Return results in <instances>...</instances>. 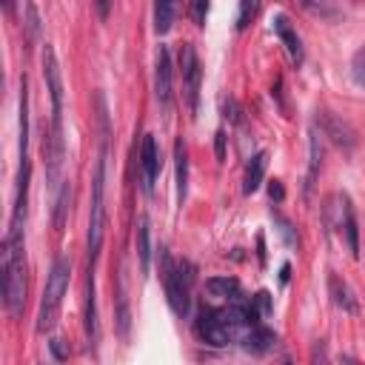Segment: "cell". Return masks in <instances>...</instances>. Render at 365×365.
Wrapping results in <instances>:
<instances>
[{
  "instance_id": "1",
  "label": "cell",
  "mask_w": 365,
  "mask_h": 365,
  "mask_svg": "<svg viewBox=\"0 0 365 365\" xmlns=\"http://www.w3.org/2000/svg\"><path fill=\"white\" fill-rule=\"evenodd\" d=\"M3 305L11 317L26 305V265H23V228H9L3 240Z\"/></svg>"
},
{
  "instance_id": "2",
  "label": "cell",
  "mask_w": 365,
  "mask_h": 365,
  "mask_svg": "<svg viewBox=\"0 0 365 365\" xmlns=\"http://www.w3.org/2000/svg\"><path fill=\"white\" fill-rule=\"evenodd\" d=\"M68 279H71V262L68 257H57L51 262V271H48V279H46V291H43V299H40V314H37V331H48L60 314V302H63V294L68 288Z\"/></svg>"
},
{
  "instance_id": "3",
  "label": "cell",
  "mask_w": 365,
  "mask_h": 365,
  "mask_svg": "<svg viewBox=\"0 0 365 365\" xmlns=\"http://www.w3.org/2000/svg\"><path fill=\"white\" fill-rule=\"evenodd\" d=\"M106 148L97 157L94 180H91V214H88V259L94 262L103 248L106 234Z\"/></svg>"
},
{
  "instance_id": "4",
  "label": "cell",
  "mask_w": 365,
  "mask_h": 365,
  "mask_svg": "<svg viewBox=\"0 0 365 365\" xmlns=\"http://www.w3.org/2000/svg\"><path fill=\"white\" fill-rule=\"evenodd\" d=\"M191 265L188 262H180L174 265L168 257H165V297H168V305L177 317H185L188 314V288H191Z\"/></svg>"
},
{
  "instance_id": "5",
  "label": "cell",
  "mask_w": 365,
  "mask_h": 365,
  "mask_svg": "<svg viewBox=\"0 0 365 365\" xmlns=\"http://www.w3.org/2000/svg\"><path fill=\"white\" fill-rule=\"evenodd\" d=\"M180 77H182V97H185L188 108L197 111L202 68H200V57H197V51H194L191 43H182V48H180Z\"/></svg>"
},
{
  "instance_id": "6",
  "label": "cell",
  "mask_w": 365,
  "mask_h": 365,
  "mask_svg": "<svg viewBox=\"0 0 365 365\" xmlns=\"http://www.w3.org/2000/svg\"><path fill=\"white\" fill-rule=\"evenodd\" d=\"M43 77L51 94V123H63V77H60V66H57V54L54 48L46 43L43 46Z\"/></svg>"
},
{
  "instance_id": "7",
  "label": "cell",
  "mask_w": 365,
  "mask_h": 365,
  "mask_svg": "<svg viewBox=\"0 0 365 365\" xmlns=\"http://www.w3.org/2000/svg\"><path fill=\"white\" fill-rule=\"evenodd\" d=\"M317 125H319V131H322L334 145H339V148H345V151H351V148L356 145V131H354L339 114L319 108V111H317Z\"/></svg>"
},
{
  "instance_id": "8",
  "label": "cell",
  "mask_w": 365,
  "mask_h": 365,
  "mask_svg": "<svg viewBox=\"0 0 365 365\" xmlns=\"http://www.w3.org/2000/svg\"><path fill=\"white\" fill-rule=\"evenodd\" d=\"M43 154H46V177L54 185L60 180L63 171V157H66V145H63V123H51L48 137L43 140Z\"/></svg>"
},
{
  "instance_id": "9",
  "label": "cell",
  "mask_w": 365,
  "mask_h": 365,
  "mask_svg": "<svg viewBox=\"0 0 365 365\" xmlns=\"http://www.w3.org/2000/svg\"><path fill=\"white\" fill-rule=\"evenodd\" d=\"M194 328H197V336H200L202 342L214 345V348H222V345H228V342H231V328L220 319V314H217V311H202Z\"/></svg>"
},
{
  "instance_id": "10",
  "label": "cell",
  "mask_w": 365,
  "mask_h": 365,
  "mask_svg": "<svg viewBox=\"0 0 365 365\" xmlns=\"http://www.w3.org/2000/svg\"><path fill=\"white\" fill-rule=\"evenodd\" d=\"M154 94L163 108H171V54L165 46L157 51V66H154Z\"/></svg>"
},
{
  "instance_id": "11",
  "label": "cell",
  "mask_w": 365,
  "mask_h": 365,
  "mask_svg": "<svg viewBox=\"0 0 365 365\" xmlns=\"http://www.w3.org/2000/svg\"><path fill=\"white\" fill-rule=\"evenodd\" d=\"M140 165H143V188L151 191V188H154V180H157V174H160V148H157L154 134H145V137H143V145H140Z\"/></svg>"
},
{
  "instance_id": "12",
  "label": "cell",
  "mask_w": 365,
  "mask_h": 365,
  "mask_svg": "<svg viewBox=\"0 0 365 365\" xmlns=\"http://www.w3.org/2000/svg\"><path fill=\"white\" fill-rule=\"evenodd\" d=\"M328 294H331V302H334L339 311H345V314H356V311H359L354 291L348 288V282H345L339 274H328Z\"/></svg>"
},
{
  "instance_id": "13",
  "label": "cell",
  "mask_w": 365,
  "mask_h": 365,
  "mask_svg": "<svg viewBox=\"0 0 365 365\" xmlns=\"http://www.w3.org/2000/svg\"><path fill=\"white\" fill-rule=\"evenodd\" d=\"M274 31H277V37L282 40V46L288 48L291 60H294V63H302V40H299L297 29L291 26V20H288L285 14H277V17H274Z\"/></svg>"
},
{
  "instance_id": "14",
  "label": "cell",
  "mask_w": 365,
  "mask_h": 365,
  "mask_svg": "<svg viewBox=\"0 0 365 365\" xmlns=\"http://www.w3.org/2000/svg\"><path fill=\"white\" fill-rule=\"evenodd\" d=\"M265 165H268V151H257V154L248 160V165H245V177H242V191H245V194H254V191L262 185Z\"/></svg>"
},
{
  "instance_id": "15",
  "label": "cell",
  "mask_w": 365,
  "mask_h": 365,
  "mask_svg": "<svg viewBox=\"0 0 365 365\" xmlns=\"http://www.w3.org/2000/svg\"><path fill=\"white\" fill-rule=\"evenodd\" d=\"M342 231H345V242H348L351 257H359V228H356V214H354L348 194H342Z\"/></svg>"
},
{
  "instance_id": "16",
  "label": "cell",
  "mask_w": 365,
  "mask_h": 365,
  "mask_svg": "<svg viewBox=\"0 0 365 365\" xmlns=\"http://www.w3.org/2000/svg\"><path fill=\"white\" fill-rule=\"evenodd\" d=\"M174 168H177V200L182 205L185 194H188V151H185L182 140L174 143Z\"/></svg>"
},
{
  "instance_id": "17",
  "label": "cell",
  "mask_w": 365,
  "mask_h": 365,
  "mask_svg": "<svg viewBox=\"0 0 365 365\" xmlns=\"http://www.w3.org/2000/svg\"><path fill=\"white\" fill-rule=\"evenodd\" d=\"M86 336H88V348H97L100 322H97V297H94V279L91 277H88V299H86Z\"/></svg>"
},
{
  "instance_id": "18",
  "label": "cell",
  "mask_w": 365,
  "mask_h": 365,
  "mask_svg": "<svg viewBox=\"0 0 365 365\" xmlns=\"http://www.w3.org/2000/svg\"><path fill=\"white\" fill-rule=\"evenodd\" d=\"M319 163H322V143H319V134H317V125H314V128H311V140H308V174H305V194H311V185H314V180H317Z\"/></svg>"
},
{
  "instance_id": "19",
  "label": "cell",
  "mask_w": 365,
  "mask_h": 365,
  "mask_svg": "<svg viewBox=\"0 0 365 365\" xmlns=\"http://www.w3.org/2000/svg\"><path fill=\"white\" fill-rule=\"evenodd\" d=\"M137 259H140V271L143 274H148V268H151V240H148V217L143 214L140 220H137Z\"/></svg>"
},
{
  "instance_id": "20",
  "label": "cell",
  "mask_w": 365,
  "mask_h": 365,
  "mask_svg": "<svg viewBox=\"0 0 365 365\" xmlns=\"http://www.w3.org/2000/svg\"><path fill=\"white\" fill-rule=\"evenodd\" d=\"M245 342V351H254V354H265L274 342H277V336H274V331L271 328H251V334L242 339Z\"/></svg>"
},
{
  "instance_id": "21",
  "label": "cell",
  "mask_w": 365,
  "mask_h": 365,
  "mask_svg": "<svg viewBox=\"0 0 365 365\" xmlns=\"http://www.w3.org/2000/svg\"><path fill=\"white\" fill-rule=\"evenodd\" d=\"M205 288H208V294H211V297L234 299V297H237V291H240V282H237L234 277H211V279L205 282Z\"/></svg>"
},
{
  "instance_id": "22",
  "label": "cell",
  "mask_w": 365,
  "mask_h": 365,
  "mask_svg": "<svg viewBox=\"0 0 365 365\" xmlns=\"http://www.w3.org/2000/svg\"><path fill=\"white\" fill-rule=\"evenodd\" d=\"M68 202H71V182L63 180V185H60V191H57V200H54V228H57V231H63V225H66Z\"/></svg>"
},
{
  "instance_id": "23",
  "label": "cell",
  "mask_w": 365,
  "mask_h": 365,
  "mask_svg": "<svg viewBox=\"0 0 365 365\" xmlns=\"http://www.w3.org/2000/svg\"><path fill=\"white\" fill-rule=\"evenodd\" d=\"M174 11H177V6L168 3V0L154 3V31H157V34H165V31L171 29V23H174Z\"/></svg>"
},
{
  "instance_id": "24",
  "label": "cell",
  "mask_w": 365,
  "mask_h": 365,
  "mask_svg": "<svg viewBox=\"0 0 365 365\" xmlns=\"http://www.w3.org/2000/svg\"><path fill=\"white\" fill-rule=\"evenodd\" d=\"M128 331H131V311H128L125 294L120 291L117 294V334H120V339H128Z\"/></svg>"
},
{
  "instance_id": "25",
  "label": "cell",
  "mask_w": 365,
  "mask_h": 365,
  "mask_svg": "<svg viewBox=\"0 0 365 365\" xmlns=\"http://www.w3.org/2000/svg\"><path fill=\"white\" fill-rule=\"evenodd\" d=\"M23 11H26V29H29V40H37V37H40V17H37V9H34L31 3H26V6H23Z\"/></svg>"
},
{
  "instance_id": "26",
  "label": "cell",
  "mask_w": 365,
  "mask_h": 365,
  "mask_svg": "<svg viewBox=\"0 0 365 365\" xmlns=\"http://www.w3.org/2000/svg\"><path fill=\"white\" fill-rule=\"evenodd\" d=\"M254 11H257V3L242 0V3H240V14H237V29H245V26H248V20L254 17Z\"/></svg>"
},
{
  "instance_id": "27",
  "label": "cell",
  "mask_w": 365,
  "mask_h": 365,
  "mask_svg": "<svg viewBox=\"0 0 365 365\" xmlns=\"http://www.w3.org/2000/svg\"><path fill=\"white\" fill-rule=\"evenodd\" d=\"M274 220H277V225H279V234H282V240L288 242V245H297V234H294V225L282 217V214H274Z\"/></svg>"
},
{
  "instance_id": "28",
  "label": "cell",
  "mask_w": 365,
  "mask_h": 365,
  "mask_svg": "<svg viewBox=\"0 0 365 365\" xmlns=\"http://www.w3.org/2000/svg\"><path fill=\"white\" fill-rule=\"evenodd\" d=\"M188 14H191V20H194L197 26H202V23H205V14H208V3H205V0L191 3V6H188Z\"/></svg>"
},
{
  "instance_id": "29",
  "label": "cell",
  "mask_w": 365,
  "mask_h": 365,
  "mask_svg": "<svg viewBox=\"0 0 365 365\" xmlns=\"http://www.w3.org/2000/svg\"><path fill=\"white\" fill-rule=\"evenodd\" d=\"M311 365H328V348L322 339H317L311 348Z\"/></svg>"
},
{
  "instance_id": "30",
  "label": "cell",
  "mask_w": 365,
  "mask_h": 365,
  "mask_svg": "<svg viewBox=\"0 0 365 365\" xmlns=\"http://www.w3.org/2000/svg\"><path fill=\"white\" fill-rule=\"evenodd\" d=\"M254 305H257V311L271 314V294H268V291H259V294L254 297Z\"/></svg>"
},
{
  "instance_id": "31",
  "label": "cell",
  "mask_w": 365,
  "mask_h": 365,
  "mask_svg": "<svg viewBox=\"0 0 365 365\" xmlns=\"http://www.w3.org/2000/svg\"><path fill=\"white\" fill-rule=\"evenodd\" d=\"M214 148H217V160L222 163L225 160V131H217L214 134Z\"/></svg>"
},
{
  "instance_id": "32",
  "label": "cell",
  "mask_w": 365,
  "mask_h": 365,
  "mask_svg": "<svg viewBox=\"0 0 365 365\" xmlns=\"http://www.w3.org/2000/svg\"><path fill=\"white\" fill-rule=\"evenodd\" d=\"M268 194H271V200H277V202H279V200L285 197V191H282V182H279V180H274V182L268 185Z\"/></svg>"
},
{
  "instance_id": "33",
  "label": "cell",
  "mask_w": 365,
  "mask_h": 365,
  "mask_svg": "<svg viewBox=\"0 0 365 365\" xmlns=\"http://www.w3.org/2000/svg\"><path fill=\"white\" fill-rule=\"evenodd\" d=\"M51 351H54L57 359H68V351L63 348V339H51Z\"/></svg>"
},
{
  "instance_id": "34",
  "label": "cell",
  "mask_w": 365,
  "mask_h": 365,
  "mask_svg": "<svg viewBox=\"0 0 365 365\" xmlns=\"http://www.w3.org/2000/svg\"><path fill=\"white\" fill-rule=\"evenodd\" d=\"M225 117L240 120V114H237V103H234V100H228V103H225Z\"/></svg>"
},
{
  "instance_id": "35",
  "label": "cell",
  "mask_w": 365,
  "mask_h": 365,
  "mask_svg": "<svg viewBox=\"0 0 365 365\" xmlns=\"http://www.w3.org/2000/svg\"><path fill=\"white\" fill-rule=\"evenodd\" d=\"M339 365H362V362L354 359V356H339Z\"/></svg>"
},
{
  "instance_id": "36",
  "label": "cell",
  "mask_w": 365,
  "mask_h": 365,
  "mask_svg": "<svg viewBox=\"0 0 365 365\" xmlns=\"http://www.w3.org/2000/svg\"><path fill=\"white\" fill-rule=\"evenodd\" d=\"M354 77H356V83L365 86V68H354Z\"/></svg>"
}]
</instances>
